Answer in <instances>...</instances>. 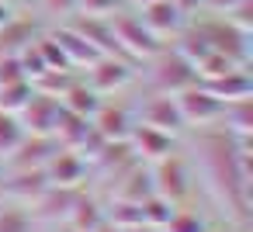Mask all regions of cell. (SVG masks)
Instances as JSON below:
<instances>
[{"instance_id":"cell-5","label":"cell","mask_w":253,"mask_h":232,"mask_svg":"<svg viewBox=\"0 0 253 232\" xmlns=\"http://www.w3.org/2000/svg\"><path fill=\"white\" fill-rule=\"evenodd\" d=\"M198 25H201V32H205V39H208V45H211L215 52L229 56L236 66H246V63H250V35H253V32L236 28L225 14H222V18L198 21Z\"/></svg>"},{"instance_id":"cell-11","label":"cell","mask_w":253,"mask_h":232,"mask_svg":"<svg viewBox=\"0 0 253 232\" xmlns=\"http://www.w3.org/2000/svg\"><path fill=\"white\" fill-rule=\"evenodd\" d=\"M42 170H45V177H49L52 187H87V177H90L87 159L77 149H63V146L52 153V159Z\"/></svg>"},{"instance_id":"cell-40","label":"cell","mask_w":253,"mask_h":232,"mask_svg":"<svg viewBox=\"0 0 253 232\" xmlns=\"http://www.w3.org/2000/svg\"><path fill=\"white\" fill-rule=\"evenodd\" d=\"M125 232H163V229H160V225H146V222H142V225H135V229H125Z\"/></svg>"},{"instance_id":"cell-37","label":"cell","mask_w":253,"mask_h":232,"mask_svg":"<svg viewBox=\"0 0 253 232\" xmlns=\"http://www.w3.org/2000/svg\"><path fill=\"white\" fill-rule=\"evenodd\" d=\"M239 4H246V0H201V11H211V14H229V11H236Z\"/></svg>"},{"instance_id":"cell-7","label":"cell","mask_w":253,"mask_h":232,"mask_svg":"<svg viewBox=\"0 0 253 232\" xmlns=\"http://www.w3.org/2000/svg\"><path fill=\"white\" fill-rule=\"evenodd\" d=\"M135 77V63L122 59V56H97L90 66H87V87H94L101 97L104 94H115L122 87H128Z\"/></svg>"},{"instance_id":"cell-38","label":"cell","mask_w":253,"mask_h":232,"mask_svg":"<svg viewBox=\"0 0 253 232\" xmlns=\"http://www.w3.org/2000/svg\"><path fill=\"white\" fill-rule=\"evenodd\" d=\"M173 4H177V7H180L187 18H191L194 11H201V0H173Z\"/></svg>"},{"instance_id":"cell-18","label":"cell","mask_w":253,"mask_h":232,"mask_svg":"<svg viewBox=\"0 0 253 232\" xmlns=\"http://www.w3.org/2000/svg\"><path fill=\"white\" fill-rule=\"evenodd\" d=\"M132 159H139V156L132 153L128 139H118V142H104V146L87 159V166H90V170H97L104 180H111V177H118Z\"/></svg>"},{"instance_id":"cell-27","label":"cell","mask_w":253,"mask_h":232,"mask_svg":"<svg viewBox=\"0 0 253 232\" xmlns=\"http://www.w3.org/2000/svg\"><path fill=\"white\" fill-rule=\"evenodd\" d=\"M32 94H35L32 80H14V83H4V87H0V111L18 115V111L28 104V97H32Z\"/></svg>"},{"instance_id":"cell-32","label":"cell","mask_w":253,"mask_h":232,"mask_svg":"<svg viewBox=\"0 0 253 232\" xmlns=\"http://www.w3.org/2000/svg\"><path fill=\"white\" fill-rule=\"evenodd\" d=\"M125 7V0H77L73 18H111Z\"/></svg>"},{"instance_id":"cell-2","label":"cell","mask_w":253,"mask_h":232,"mask_svg":"<svg viewBox=\"0 0 253 232\" xmlns=\"http://www.w3.org/2000/svg\"><path fill=\"white\" fill-rule=\"evenodd\" d=\"M108 25H111V32H115V42H118V49H122V56L128 59V63H135V66H142L149 56H156L167 42H160L142 21H139V14L135 11H115L111 18H108Z\"/></svg>"},{"instance_id":"cell-29","label":"cell","mask_w":253,"mask_h":232,"mask_svg":"<svg viewBox=\"0 0 253 232\" xmlns=\"http://www.w3.org/2000/svg\"><path fill=\"white\" fill-rule=\"evenodd\" d=\"M173 201H167L163 194H149L146 201H142V218H146V225H167L170 222V215H173Z\"/></svg>"},{"instance_id":"cell-31","label":"cell","mask_w":253,"mask_h":232,"mask_svg":"<svg viewBox=\"0 0 253 232\" xmlns=\"http://www.w3.org/2000/svg\"><path fill=\"white\" fill-rule=\"evenodd\" d=\"M208 225H205V218L198 215V211H191V208H173V215H170V222L163 225V232H205Z\"/></svg>"},{"instance_id":"cell-17","label":"cell","mask_w":253,"mask_h":232,"mask_svg":"<svg viewBox=\"0 0 253 232\" xmlns=\"http://www.w3.org/2000/svg\"><path fill=\"white\" fill-rule=\"evenodd\" d=\"M52 39H56V45L63 49V56H66V63H70V70H87L101 52L73 28V25H59L56 32H52Z\"/></svg>"},{"instance_id":"cell-6","label":"cell","mask_w":253,"mask_h":232,"mask_svg":"<svg viewBox=\"0 0 253 232\" xmlns=\"http://www.w3.org/2000/svg\"><path fill=\"white\" fill-rule=\"evenodd\" d=\"M173 97H177V108H180V118H184L187 128H211L222 118V108H225V101H218L201 83H191Z\"/></svg>"},{"instance_id":"cell-42","label":"cell","mask_w":253,"mask_h":232,"mask_svg":"<svg viewBox=\"0 0 253 232\" xmlns=\"http://www.w3.org/2000/svg\"><path fill=\"white\" fill-rule=\"evenodd\" d=\"M94 232H122V229H115V225H111V222H101V225H97V229H94Z\"/></svg>"},{"instance_id":"cell-41","label":"cell","mask_w":253,"mask_h":232,"mask_svg":"<svg viewBox=\"0 0 253 232\" xmlns=\"http://www.w3.org/2000/svg\"><path fill=\"white\" fill-rule=\"evenodd\" d=\"M146 4H156V0H125V7H146Z\"/></svg>"},{"instance_id":"cell-19","label":"cell","mask_w":253,"mask_h":232,"mask_svg":"<svg viewBox=\"0 0 253 232\" xmlns=\"http://www.w3.org/2000/svg\"><path fill=\"white\" fill-rule=\"evenodd\" d=\"M39 21L28 14H14L4 28H0V56H18L25 45H32L39 39Z\"/></svg>"},{"instance_id":"cell-28","label":"cell","mask_w":253,"mask_h":232,"mask_svg":"<svg viewBox=\"0 0 253 232\" xmlns=\"http://www.w3.org/2000/svg\"><path fill=\"white\" fill-rule=\"evenodd\" d=\"M73 73H77V70H45L42 77H35V80H32V87H35L39 94L59 97V94H63V90H66V87H70V83L77 80Z\"/></svg>"},{"instance_id":"cell-16","label":"cell","mask_w":253,"mask_h":232,"mask_svg":"<svg viewBox=\"0 0 253 232\" xmlns=\"http://www.w3.org/2000/svg\"><path fill=\"white\" fill-rule=\"evenodd\" d=\"M80 191H84V187H52V184H49L28 211H32L35 222H56V225H63Z\"/></svg>"},{"instance_id":"cell-39","label":"cell","mask_w":253,"mask_h":232,"mask_svg":"<svg viewBox=\"0 0 253 232\" xmlns=\"http://www.w3.org/2000/svg\"><path fill=\"white\" fill-rule=\"evenodd\" d=\"M14 14H18V7H11V4H4V0H0V28H4Z\"/></svg>"},{"instance_id":"cell-36","label":"cell","mask_w":253,"mask_h":232,"mask_svg":"<svg viewBox=\"0 0 253 232\" xmlns=\"http://www.w3.org/2000/svg\"><path fill=\"white\" fill-rule=\"evenodd\" d=\"M35 4H42L49 14H59V18H73V7L77 0H35Z\"/></svg>"},{"instance_id":"cell-13","label":"cell","mask_w":253,"mask_h":232,"mask_svg":"<svg viewBox=\"0 0 253 232\" xmlns=\"http://www.w3.org/2000/svg\"><path fill=\"white\" fill-rule=\"evenodd\" d=\"M139 21L160 39V42H170L184 25H187V14L173 4V0H156V4H146V7H135Z\"/></svg>"},{"instance_id":"cell-46","label":"cell","mask_w":253,"mask_h":232,"mask_svg":"<svg viewBox=\"0 0 253 232\" xmlns=\"http://www.w3.org/2000/svg\"><path fill=\"white\" fill-rule=\"evenodd\" d=\"M205 232H218V229H205Z\"/></svg>"},{"instance_id":"cell-23","label":"cell","mask_w":253,"mask_h":232,"mask_svg":"<svg viewBox=\"0 0 253 232\" xmlns=\"http://www.w3.org/2000/svg\"><path fill=\"white\" fill-rule=\"evenodd\" d=\"M101 222H104V204H101L94 194H87V187H84V191L77 194V201H73V208H70V215H66L63 225L80 229V232H94Z\"/></svg>"},{"instance_id":"cell-9","label":"cell","mask_w":253,"mask_h":232,"mask_svg":"<svg viewBox=\"0 0 253 232\" xmlns=\"http://www.w3.org/2000/svg\"><path fill=\"white\" fill-rule=\"evenodd\" d=\"M56 149H59V142L52 135H25L14 146V153H7L4 159H0V166L4 170H42L52 159Z\"/></svg>"},{"instance_id":"cell-14","label":"cell","mask_w":253,"mask_h":232,"mask_svg":"<svg viewBox=\"0 0 253 232\" xmlns=\"http://www.w3.org/2000/svg\"><path fill=\"white\" fill-rule=\"evenodd\" d=\"M128 146H132V153H135L142 163H156V159H163V156L177 153V135H170V132H160V128H149V125L135 121V125H132V132H128Z\"/></svg>"},{"instance_id":"cell-20","label":"cell","mask_w":253,"mask_h":232,"mask_svg":"<svg viewBox=\"0 0 253 232\" xmlns=\"http://www.w3.org/2000/svg\"><path fill=\"white\" fill-rule=\"evenodd\" d=\"M90 125H94V132L101 135V139H108V142H118V139H128V132H132V115L125 111V108H115V104H104L101 101V108L94 111V118H90Z\"/></svg>"},{"instance_id":"cell-43","label":"cell","mask_w":253,"mask_h":232,"mask_svg":"<svg viewBox=\"0 0 253 232\" xmlns=\"http://www.w3.org/2000/svg\"><path fill=\"white\" fill-rule=\"evenodd\" d=\"M59 232H80V229H70V225H59Z\"/></svg>"},{"instance_id":"cell-45","label":"cell","mask_w":253,"mask_h":232,"mask_svg":"<svg viewBox=\"0 0 253 232\" xmlns=\"http://www.w3.org/2000/svg\"><path fill=\"white\" fill-rule=\"evenodd\" d=\"M21 4H35V0H21Z\"/></svg>"},{"instance_id":"cell-15","label":"cell","mask_w":253,"mask_h":232,"mask_svg":"<svg viewBox=\"0 0 253 232\" xmlns=\"http://www.w3.org/2000/svg\"><path fill=\"white\" fill-rule=\"evenodd\" d=\"M139 121L149 125V128H160V132H170V135H180L187 125L180 118V108H177V97L173 94H153L142 108H139Z\"/></svg>"},{"instance_id":"cell-8","label":"cell","mask_w":253,"mask_h":232,"mask_svg":"<svg viewBox=\"0 0 253 232\" xmlns=\"http://www.w3.org/2000/svg\"><path fill=\"white\" fill-rule=\"evenodd\" d=\"M45 187H49L45 170H0V194L11 204L32 208Z\"/></svg>"},{"instance_id":"cell-24","label":"cell","mask_w":253,"mask_h":232,"mask_svg":"<svg viewBox=\"0 0 253 232\" xmlns=\"http://www.w3.org/2000/svg\"><path fill=\"white\" fill-rule=\"evenodd\" d=\"M101 94L94 90V87H87V80H73L63 94H59V104L66 108V111H73V115H80V118H94V111L101 108Z\"/></svg>"},{"instance_id":"cell-12","label":"cell","mask_w":253,"mask_h":232,"mask_svg":"<svg viewBox=\"0 0 253 232\" xmlns=\"http://www.w3.org/2000/svg\"><path fill=\"white\" fill-rule=\"evenodd\" d=\"M59 111H63L59 97H49V94H39V90H35V94L28 97V104L18 111V121H21L25 135H52Z\"/></svg>"},{"instance_id":"cell-44","label":"cell","mask_w":253,"mask_h":232,"mask_svg":"<svg viewBox=\"0 0 253 232\" xmlns=\"http://www.w3.org/2000/svg\"><path fill=\"white\" fill-rule=\"evenodd\" d=\"M4 4H11V7H21V0H4Z\"/></svg>"},{"instance_id":"cell-22","label":"cell","mask_w":253,"mask_h":232,"mask_svg":"<svg viewBox=\"0 0 253 232\" xmlns=\"http://www.w3.org/2000/svg\"><path fill=\"white\" fill-rule=\"evenodd\" d=\"M90 132H94L90 118H80V115H73V111L63 108L59 118H56V128H52V139H56L63 149H80Z\"/></svg>"},{"instance_id":"cell-3","label":"cell","mask_w":253,"mask_h":232,"mask_svg":"<svg viewBox=\"0 0 253 232\" xmlns=\"http://www.w3.org/2000/svg\"><path fill=\"white\" fill-rule=\"evenodd\" d=\"M146 77H149V87H153V94H180L184 87H191V83H198V73H194V66L167 42L156 56H149L146 63Z\"/></svg>"},{"instance_id":"cell-26","label":"cell","mask_w":253,"mask_h":232,"mask_svg":"<svg viewBox=\"0 0 253 232\" xmlns=\"http://www.w3.org/2000/svg\"><path fill=\"white\" fill-rule=\"evenodd\" d=\"M104 222H111L115 229H135V225H142L146 218H142V204L139 201H122V197H111L108 204H104Z\"/></svg>"},{"instance_id":"cell-34","label":"cell","mask_w":253,"mask_h":232,"mask_svg":"<svg viewBox=\"0 0 253 232\" xmlns=\"http://www.w3.org/2000/svg\"><path fill=\"white\" fill-rule=\"evenodd\" d=\"M18 63H21V70H25V77H28V80H35V77H42V73L49 70L35 42H32V45H25V49L18 52Z\"/></svg>"},{"instance_id":"cell-47","label":"cell","mask_w":253,"mask_h":232,"mask_svg":"<svg viewBox=\"0 0 253 232\" xmlns=\"http://www.w3.org/2000/svg\"><path fill=\"white\" fill-rule=\"evenodd\" d=\"M0 170H4V166H0Z\"/></svg>"},{"instance_id":"cell-35","label":"cell","mask_w":253,"mask_h":232,"mask_svg":"<svg viewBox=\"0 0 253 232\" xmlns=\"http://www.w3.org/2000/svg\"><path fill=\"white\" fill-rule=\"evenodd\" d=\"M14 80H28L25 70H21V63H18V56H0V87L14 83Z\"/></svg>"},{"instance_id":"cell-4","label":"cell","mask_w":253,"mask_h":232,"mask_svg":"<svg viewBox=\"0 0 253 232\" xmlns=\"http://www.w3.org/2000/svg\"><path fill=\"white\" fill-rule=\"evenodd\" d=\"M149 170H153V187H156V194H163V197L173 201V204H180L184 197H191L198 173H194V166H191L184 156L170 153V156L149 163Z\"/></svg>"},{"instance_id":"cell-30","label":"cell","mask_w":253,"mask_h":232,"mask_svg":"<svg viewBox=\"0 0 253 232\" xmlns=\"http://www.w3.org/2000/svg\"><path fill=\"white\" fill-rule=\"evenodd\" d=\"M25 139V128L18 121V115H7L0 111V159H4L7 153H14V146Z\"/></svg>"},{"instance_id":"cell-33","label":"cell","mask_w":253,"mask_h":232,"mask_svg":"<svg viewBox=\"0 0 253 232\" xmlns=\"http://www.w3.org/2000/svg\"><path fill=\"white\" fill-rule=\"evenodd\" d=\"M32 225H35V218L21 204H11L0 211V232H32Z\"/></svg>"},{"instance_id":"cell-25","label":"cell","mask_w":253,"mask_h":232,"mask_svg":"<svg viewBox=\"0 0 253 232\" xmlns=\"http://www.w3.org/2000/svg\"><path fill=\"white\" fill-rule=\"evenodd\" d=\"M218 121H225V132H232V135H253V97L225 101Z\"/></svg>"},{"instance_id":"cell-1","label":"cell","mask_w":253,"mask_h":232,"mask_svg":"<svg viewBox=\"0 0 253 232\" xmlns=\"http://www.w3.org/2000/svg\"><path fill=\"white\" fill-rule=\"evenodd\" d=\"M194 166L205 177V187L211 197L229 211L232 222H250V184H253V163H250V135L232 132H208L194 139Z\"/></svg>"},{"instance_id":"cell-10","label":"cell","mask_w":253,"mask_h":232,"mask_svg":"<svg viewBox=\"0 0 253 232\" xmlns=\"http://www.w3.org/2000/svg\"><path fill=\"white\" fill-rule=\"evenodd\" d=\"M108 194H111V197H122V201H139V204H142L149 194H156L149 163L132 159L118 177H111V180H108Z\"/></svg>"},{"instance_id":"cell-21","label":"cell","mask_w":253,"mask_h":232,"mask_svg":"<svg viewBox=\"0 0 253 232\" xmlns=\"http://www.w3.org/2000/svg\"><path fill=\"white\" fill-rule=\"evenodd\" d=\"M201 87H208L218 101H236V97H253V80L246 73V66H232L229 73L222 77H211V80H198Z\"/></svg>"}]
</instances>
